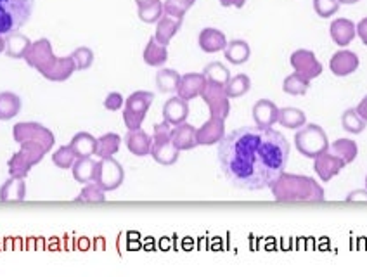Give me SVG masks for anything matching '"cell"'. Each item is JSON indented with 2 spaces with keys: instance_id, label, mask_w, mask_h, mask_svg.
I'll return each instance as SVG.
<instances>
[{
  "instance_id": "cell-11",
  "label": "cell",
  "mask_w": 367,
  "mask_h": 277,
  "mask_svg": "<svg viewBox=\"0 0 367 277\" xmlns=\"http://www.w3.org/2000/svg\"><path fill=\"white\" fill-rule=\"evenodd\" d=\"M201 99L207 103L211 116L220 118V120L225 121V118L231 113V101H229L224 85L211 83L207 80V85H205L203 92H201Z\"/></svg>"
},
{
  "instance_id": "cell-45",
  "label": "cell",
  "mask_w": 367,
  "mask_h": 277,
  "mask_svg": "<svg viewBox=\"0 0 367 277\" xmlns=\"http://www.w3.org/2000/svg\"><path fill=\"white\" fill-rule=\"evenodd\" d=\"M123 106V96L120 92H111L107 94L106 99H104V107L107 111H118Z\"/></svg>"
},
{
  "instance_id": "cell-28",
  "label": "cell",
  "mask_w": 367,
  "mask_h": 277,
  "mask_svg": "<svg viewBox=\"0 0 367 277\" xmlns=\"http://www.w3.org/2000/svg\"><path fill=\"white\" fill-rule=\"evenodd\" d=\"M96 168L97 161H94L92 156L76 158L75 165L72 167L73 177L80 184H89V182H94V178H96Z\"/></svg>"
},
{
  "instance_id": "cell-47",
  "label": "cell",
  "mask_w": 367,
  "mask_h": 277,
  "mask_svg": "<svg viewBox=\"0 0 367 277\" xmlns=\"http://www.w3.org/2000/svg\"><path fill=\"white\" fill-rule=\"evenodd\" d=\"M346 201H367V191H353L346 196Z\"/></svg>"
},
{
  "instance_id": "cell-1",
  "label": "cell",
  "mask_w": 367,
  "mask_h": 277,
  "mask_svg": "<svg viewBox=\"0 0 367 277\" xmlns=\"http://www.w3.org/2000/svg\"><path fill=\"white\" fill-rule=\"evenodd\" d=\"M288 138L272 127H241L218 143V163L234 187L262 191L274 184L288 165Z\"/></svg>"
},
{
  "instance_id": "cell-30",
  "label": "cell",
  "mask_w": 367,
  "mask_h": 277,
  "mask_svg": "<svg viewBox=\"0 0 367 277\" xmlns=\"http://www.w3.org/2000/svg\"><path fill=\"white\" fill-rule=\"evenodd\" d=\"M277 123L281 127L289 128V130H296V128H302L307 123V114L298 107H282V110H279Z\"/></svg>"
},
{
  "instance_id": "cell-5",
  "label": "cell",
  "mask_w": 367,
  "mask_h": 277,
  "mask_svg": "<svg viewBox=\"0 0 367 277\" xmlns=\"http://www.w3.org/2000/svg\"><path fill=\"white\" fill-rule=\"evenodd\" d=\"M295 146L300 154L305 158H317L319 154L329 150V141L324 128L311 123L303 125L295 135Z\"/></svg>"
},
{
  "instance_id": "cell-2",
  "label": "cell",
  "mask_w": 367,
  "mask_h": 277,
  "mask_svg": "<svg viewBox=\"0 0 367 277\" xmlns=\"http://www.w3.org/2000/svg\"><path fill=\"white\" fill-rule=\"evenodd\" d=\"M25 61L28 63V66L36 70L49 82H66L76 72L73 57L54 56L52 45L47 39H39L36 42H32Z\"/></svg>"
},
{
  "instance_id": "cell-40",
  "label": "cell",
  "mask_w": 367,
  "mask_h": 277,
  "mask_svg": "<svg viewBox=\"0 0 367 277\" xmlns=\"http://www.w3.org/2000/svg\"><path fill=\"white\" fill-rule=\"evenodd\" d=\"M163 2L161 0H154L149 4L139 6V19L144 23H158L163 16Z\"/></svg>"
},
{
  "instance_id": "cell-12",
  "label": "cell",
  "mask_w": 367,
  "mask_h": 277,
  "mask_svg": "<svg viewBox=\"0 0 367 277\" xmlns=\"http://www.w3.org/2000/svg\"><path fill=\"white\" fill-rule=\"evenodd\" d=\"M289 63H291L293 70H295L296 73L307 76L308 80L317 79V76H321V73H322L321 61L315 57V54L312 52V50H307V49L295 50V52L291 54Z\"/></svg>"
},
{
  "instance_id": "cell-16",
  "label": "cell",
  "mask_w": 367,
  "mask_h": 277,
  "mask_svg": "<svg viewBox=\"0 0 367 277\" xmlns=\"http://www.w3.org/2000/svg\"><path fill=\"white\" fill-rule=\"evenodd\" d=\"M333 75L336 76H348L359 68V56L352 50H338L329 61Z\"/></svg>"
},
{
  "instance_id": "cell-14",
  "label": "cell",
  "mask_w": 367,
  "mask_h": 277,
  "mask_svg": "<svg viewBox=\"0 0 367 277\" xmlns=\"http://www.w3.org/2000/svg\"><path fill=\"white\" fill-rule=\"evenodd\" d=\"M343 167H345V161L336 154H329L328 151L314 158V170L322 182H329L333 177H336L343 170Z\"/></svg>"
},
{
  "instance_id": "cell-33",
  "label": "cell",
  "mask_w": 367,
  "mask_h": 277,
  "mask_svg": "<svg viewBox=\"0 0 367 277\" xmlns=\"http://www.w3.org/2000/svg\"><path fill=\"white\" fill-rule=\"evenodd\" d=\"M308 87H311V80L296 72L286 76L282 82V90L289 96H305L308 92Z\"/></svg>"
},
{
  "instance_id": "cell-41",
  "label": "cell",
  "mask_w": 367,
  "mask_h": 277,
  "mask_svg": "<svg viewBox=\"0 0 367 277\" xmlns=\"http://www.w3.org/2000/svg\"><path fill=\"white\" fill-rule=\"evenodd\" d=\"M76 161V154L75 151L72 150V146H61L56 153L52 154V163L56 165L57 168H63V170H68L75 165Z\"/></svg>"
},
{
  "instance_id": "cell-7",
  "label": "cell",
  "mask_w": 367,
  "mask_h": 277,
  "mask_svg": "<svg viewBox=\"0 0 367 277\" xmlns=\"http://www.w3.org/2000/svg\"><path fill=\"white\" fill-rule=\"evenodd\" d=\"M21 150L9 160V174L11 177L25 178L35 165H39L47 154V150L39 143H21Z\"/></svg>"
},
{
  "instance_id": "cell-10",
  "label": "cell",
  "mask_w": 367,
  "mask_h": 277,
  "mask_svg": "<svg viewBox=\"0 0 367 277\" xmlns=\"http://www.w3.org/2000/svg\"><path fill=\"white\" fill-rule=\"evenodd\" d=\"M123 181H125V172L113 156L101 158V161H97L94 182H97L104 191H114L123 184Z\"/></svg>"
},
{
  "instance_id": "cell-48",
  "label": "cell",
  "mask_w": 367,
  "mask_h": 277,
  "mask_svg": "<svg viewBox=\"0 0 367 277\" xmlns=\"http://www.w3.org/2000/svg\"><path fill=\"white\" fill-rule=\"evenodd\" d=\"M220 2V6H224V8H235V9H241L242 6L247 4V0H218Z\"/></svg>"
},
{
  "instance_id": "cell-37",
  "label": "cell",
  "mask_w": 367,
  "mask_h": 277,
  "mask_svg": "<svg viewBox=\"0 0 367 277\" xmlns=\"http://www.w3.org/2000/svg\"><path fill=\"white\" fill-rule=\"evenodd\" d=\"M203 75L208 82L218 83V85H225V83L229 82V79H231V73H229L227 66L222 63H217V61L207 64V68L203 70Z\"/></svg>"
},
{
  "instance_id": "cell-42",
  "label": "cell",
  "mask_w": 367,
  "mask_h": 277,
  "mask_svg": "<svg viewBox=\"0 0 367 277\" xmlns=\"http://www.w3.org/2000/svg\"><path fill=\"white\" fill-rule=\"evenodd\" d=\"M194 2H196V0H165L163 11L167 12V14L184 18L186 12L194 6Z\"/></svg>"
},
{
  "instance_id": "cell-38",
  "label": "cell",
  "mask_w": 367,
  "mask_h": 277,
  "mask_svg": "<svg viewBox=\"0 0 367 277\" xmlns=\"http://www.w3.org/2000/svg\"><path fill=\"white\" fill-rule=\"evenodd\" d=\"M367 121L357 113V110H346L345 113L342 114V127L343 130H346L348 134H362L364 128H366Z\"/></svg>"
},
{
  "instance_id": "cell-32",
  "label": "cell",
  "mask_w": 367,
  "mask_h": 277,
  "mask_svg": "<svg viewBox=\"0 0 367 277\" xmlns=\"http://www.w3.org/2000/svg\"><path fill=\"white\" fill-rule=\"evenodd\" d=\"M121 146V137L118 134H104L97 138V147H96V154L99 158H111L120 151Z\"/></svg>"
},
{
  "instance_id": "cell-53",
  "label": "cell",
  "mask_w": 367,
  "mask_h": 277,
  "mask_svg": "<svg viewBox=\"0 0 367 277\" xmlns=\"http://www.w3.org/2000/svg\"><path fill=\"white\" fill-rule=\"evenodd\" d=\"M366 187H367V177H366Z\"/></svg>"
},
{
  "instance_id": "cell-21",
  "label": "cell",
  "mask_w": 367,
  "mask_h": 277,
  "mask_svg": "<svg viewBox=\"0 0 367 277\" xmlns=\"http://www.w3.org/2000/svg\"><path fill=\"white\" fill-rule=\"evenodd\" d=\"M125 144L130 153L136 156H147L151 154L153 137H149L143 128H137V130H129V134L125 135Z\"/></svg>"
},
{
  "instance_id": "cell-51",
  "label": "cell",
  "mask_w": 367,
  "mask_h": 277,
  "mask_svg": "<svg viewBox=\"0 0 367 277\" xmlns=\"http://www.w3.org/2000/svg\"><path fill=\"white\" fill-rule=\"evenodd\" d=\"M149 2H154V0H136L137 8H139V6H144V4H149Z\"/></svg>"
},
{
  "instance_id": "cell-6",
  "label": "cell",
  "mask_w": 367,
  "mask_h": 277,
  "mask_svg": "<svg viewBox=\"0 0 367 277\" xmlns=\"http://www.w3.org/2000/svg\"><path fill=\"white\" fill-rule=\"evenodd\" d=\"M171 125L168 121H161V123L154 125L153 130V146H151V156L156 163L170 167V165L177 163L178 154L180 151L174 146L171 143Z\"/></svg>"
},
{
  "instance_id": "cell-27",
  "label": "cell",
  "mask_w": 367,
  "mask_h": 277,
  "mask_svg": "<svg viewBox=\"0 0 367 277\" xmlns=\"http://www.w3.org/2000/svg\"><path fill=\"white\" fill-rule=\"evenodd\" d=\"M72 150L75 151L76 158H89L92 154H96L97 147V138L94 135H90L89 132H78L70 143Z\"/></svg>"
},
{
  "instance_id": "cell-34",
  "label": "cell",
  "mask_w": 367,
  "mask_h": 277,
  "mask_svg": "<svg viewBox=\"0 0 367 277\" xmlns=\"http://www.w3.org/2000/svg\"><path fill=\"white\" fill-rule=\"evenodd\" d=\"M225 92H227L229 99H235V97H241L244 94L250 92L251 89V80L250 76L244 75V73H239V75L231 76L229 82L224 85Z\"/></svg>"
},
{
  "instance_id": "cell-9",
  "label": "cell",
  "mask_w": 367,
  "mask_h": 277,
  "mask_svg": "<svg viewBox=\"0 0 367 277\" xmlns=\"http://www.w3.org/2000/svg\"><path fill=\"white\" fill-rule=\"evenodd\" d=\"M12 137L18 144L21 143H39L49 153L54 147L56 143V137H54L52 132L47 127H43L42 123H36V121H21V123H16L12 128Z\"/></svg>"
},
{
  "instance_id": "cell-50",
  "label": "cell",
  "mask_w": 367,
  "mask_h": 277,
  "mask_svg": "<svg viewBox=\"0 0 367 277\" xmlns=\"http://www.w3.org/2000/svg\"><path fill=\"white\" fill-rule=\"evenodd\" d=\"M6 50V39H4V35H0V54L4 52Z\"/></svg>"
},
{
  "instance_id": "cell-15",
  "label": "cell",
  "mask_w": 367,
  "mask_h": 277,
  "mask_svg": "<svg viewBox=\"0 0 367 277\" xmlns=\"http://www.w3.org/2000/svg\"><path fill=\"white\" fill-rule=\"evenodd\" d=\"M205 85H207V79H205L203 73H186V75H180L177 94L178 97L189 103L191 99H196L198 96H201Z\"/></svg>"
},
{
  "instance_id": "cell-36",
  "label": "cell",
  "mask_w": 367,
  "mask_h": 277,
  "mask_svg": "<svg viewBox=\"0 0 367 277\" xmlns=\"http://www.w3.org/2000/svg\"><path fill=\"white\" fill-rule=\"evenodd\" d=\"M331 153L336 154L338 158H342L345 161V165L352 163L353 160L359 154V147H357L355 141H350V138H338L331 144Z\"/></svg>"
},
{
  "instance_id": "cell-44",
  "label": "cell",
  "mask_w": 367,
  "mask_h": 277,
  "mask_svg": "<svg viewBox=\"0 0 367 277\" xmlns=\"http://www.w3.org/2000/svg\"><path fill=\"white\" fill-rule=\"evenodd\" d=\"M339 0H314V11L321 18H331L338 12Z\"/></svg>"
},
{
  "instance_id": "cell-52",
  "label": "cell",
  "mask_w": 367,
  "mask_h": 277,
  "mask_svg": "<svg viewBox=\"0 0 367 277\" xmlns=\"http://www.w3.org/2000/svg\"><path fill=\"white\" fill-rule=\"evenodd\" d=\"M359 0H339V4H357Z\"/></svg>"
},
{
  "instance_id": "cell-31",
  "label": "cell",
  "mask_w": 367,
  "mask_h": 277,
  "mask_svg": "<svg viewBox=\"0 0 367 277\" xmlns=\"http://www.w3.org/2000/svg\"><path fill=\"white\" fill-rule=\"evenodd\" d=\"M21 111V99L12 92H0V120L8 121L18 116Z\"/></svg>"
},
{
  "instance_id": "cell-29",
  "label": "cell",
  "mask_w": 367,
  "mask_h": 277,
  "mask_svg": "<svg viewBox=\"0 0 367 277\" xmlns=\"http://www.w3.org/2000/svg\"><path fill=\"white\" fill-rule=\"evenodd\" d=\"M225 59L231 64H244L251 56V49L248 42L244 40H232L227 42V47L224 49Z\"/></svg>"
},
{
  "instance_id": "cell-43",
  "label": "cell",
  "mask_w": 367,
  "mask_h": 277,
  "mask_svg": "<svg viewBox=\"0 0 367 277\" xmlns=\"http://www.w3.org/2000/svg\"><path fill=\"white\" fill-rule=\"evenodd\" d=\"M72 57L76 70H80V72H85L94 64V52L89 47H78V49L73 50Z\"/></svg>"
},
{
  "instance_id": "cell-17",
  "label": "cell",
  "mask_w": 367,
  "mask_h": 277,
  "mask_svg": "<svg viewBox=\"0 0 367 277\" xmlns=\"http://www.w3.org/2000/svg\"><path fill=\"white\" fill-rule=\"evenodd\" d=\"M189 116V104L186 99L175 96L168 99L163 106V120L168 121L171 127L180 125L187 120Z\"/></svg>"
},
{
  "instance_id": "cell-8",
  "label": "cell",
  "mask_w": 367,
  "mask_h": 277,
  "mask_svg": "<svg viewBox=\"0 0 367 277\" xmlns=\"http://www.w3.org/2000/svg\"><path fill=\"white\" fill-rule=\"evenodd\" d=\"M154 101V94L147 90H137L130 94L125 101V110H123V121L129 130H137L143 127V121L149 111L151 104Z\"/></svg>"
},
{
  "instance_id": "cell-23",
  "label": "cell",
  "mask_w": 367,
  "mask_h": 277,
  "mask_svg": "<svg viewBox=\"0 0 367 277\" xmlns=\"http://www.w3.org/2000/svg\"><path fill=\"white\" fill-rule=\"evenodd\" d=\"M198 42H200L201 50L208 54L220 52V50H224L225 47H227V39H225L224 33L217 28L201 30Z\"/></svg>"
},
{
  "instance_id": "cell-24",
  "label": "cell",
  "mask_w": 367,
  "mask_h": 277,
  "mask_svg": "<svg viewBox=\"0 0 367 277\" xmlns=\"http://www.w3.org/2000/svg\"><path fill=\"white\" fill-rule=\"evenodd\" d=\"M32 47V42L26 35L23 33L16 32L11 33V35H6V54L8 57H12V59H25L26 52Z\"/></svg>"
},
{
  "instance_id": "cell-22",
  "label": "cell",
  "mask_w": 367,
  "mask_h": 277,
  "mask_svg": "<svg viewBox=\"0 0 367 277\" xmlns=\"http://www.w3.org/2000/svg\"><path fill=\"white\" fill-rule=\"evenodd\" d=\"M329 32H331L333 42L338 43L339 47H346L348 43H352V40L355 39L357 28L350 19L338 18L331 23L329 26Z\"/></svg>"
},
{
  "instance_id": "cell-18",
  "label": "cell",
  "mask_w": 367,
  "mask_h": 277,
  "mask_svg": "<svg viewBox=\"0 0 367 277\" xmlns=\"http://www.w3.org/2000/svg\"><path fill=\"white\" fill-rule=\"evenodd\" d=\"M171 143L177 147L178 151H191L198 146L196 138V128L189 123H180L175 125L171 128Z\"/></svg>"
},
{
  "instance_id": "cell-19",
  "label": "cell",
  "mask_w": 367,
  "mask_h": 277,
  "mask_svg": "<svg viewBox=\"0 0 367 277\" xmlns=\"http://www.w3.org/2000/svg\"><path fill=\"white\" fill-rule=\"evenodd\" d=\"M182 21H184V18H177V16L163 12V16H161L160 21H158L156 25L154 39H156L160 43H163V45H168V43L171 42V39L178 33V30H180Z\"/></svg>"
},
{
  "instance_id": "cell-26",
  "label": "cell",
  "mask_w": 367,
  "mask_h": 277,
  "mask_svg": "<svg viewBox=\"0 0 367 277\" xmlns=\"http://www.w3.org/2000/svg\"><path fill=\"white\" fill-rule=\"evenodd\" d=\"M167 61H168L167 45H163V43L158 42L154 37H151L146 49H144V63H146L147 66L160 68V66H163Z\"/></svg>"
},
{
  "instance_id": "cell-20",
  "label": "cell",
  "mask_w": 367,
  "mask_h": 277,
  "mask_svg": "<svg viewBox=\"0 0 367 277\" xmlns=\"http://www.w3.org/2000/svg\"><path fill=\"white\" fill-rule=\"evenodd\" d=\"M279 107L272 101L260 99L253 106V120L258 127L269 128L274 123H277Z\"/></svg>"
},
{
  "instance_id": "cell-39",
  "label": "cell",
  "mask_w": 367,
  "mask_h": 277,
  "mask_svg": "<svg viewBox=\"0 0 367 277\" xmlns=\"http://www.w3.org/2000/svg\"><path fill=\"white\" fill-rule=\"evenodd\" d=\"M78 203H103L106 201V191L101 187L97 182H89L83 184L82 192L78 194V198L75 199Z\"/></svg>"
},
{
  "instance_id": "cell-46",
  "label": "cell",
  "mask_w": 367,
  "mask_h": 277,
  "mask_svg": "<svg viewBox=\"0 0 367 277\" xmlns=\"http://www.w3.org/2000/svg\"><path fill=\"white\" fill-rule=\"evenodd\" d=\"M355 28H357V35L360 37L364 45H367V18L360 19V23L355 26Z\"/></svg>"
},
{
  "instance_id": "cell-3",
  "label": "cell",
  "mask_w": 367,
  "mask_h": 277,
  "mask_svg": "<svg viewBox=\"0 0 367 277\" xmlns=\"http://www.w3.org/2000/svg\"><path fill=\"white\" fill-rule=\"evenodd\" d=\"M272 196L275 201L296 203V201H324L326 194L322 185L307 175L286 174L282 172L274 184L271 185Z\"/></svg>"
},
{
  "instance_id": "cell-25",
  "label": "cell",
  "mask_w": 367,
  "mask_h": 277,
  "mask_svg": "<svg viewBox=\"0 0 367 277\" xmlns=\"http://www.w3.org/2000/svg\"><path fill=\"white\" fill-rule=\"evenodd\" d=\"M26 198V182L21 177H11L0 187V201H23Z\"/></svg>"
},
{
  "instance_id": "cell-49",
  "label": "cell",
  "mask_w": 367,
  "mask_h": 277,
  "mask_svg": "<svg viewBox=\"0 0 367 277\" xmlns=\"http://www.w3.org/2000/svg\"><path fill=\"white\" fill-rule=\"evenodd\" d=\"M355 110H357V113H359L360 116H362L364 120L367 121V96L364 97L362 101H360V103H359V106H357Z\"/></svg>"
},
{
  "instance_id": "cell-4",
  "label": "cell",
  "mask_w": 367,
  "mask_h": 277,
  "mask_svg": "<svg viewBox=\"0 0 367 277\" xmlns=\"http://www.w3.org/2000/svg\"><path fill=\"white\" fill-rule=\"evenodd\" d=\"M35 0H0V35H11L30 21Z\"/></svg>"
},
{
  "instance_id": "cell-35",
  "label": "cell",
  "mask_w": 367,
  "mask_h": 277,
  "mask_svg": "<svg viewBox=\"0 0 367 277\" xmlns=\"http://www.w3.org/2000/svg\"><path fill=\"white\" fill-rule=\"evenodd\" d=\"M178 82H180V75L171 68H163V70L156 73V87L160 92H177Z\"/></svg>"
},
{
  "instance_id": "cell-13",
  "label": "cell",
  "mask_w": 367,
  "mask_h": 277,
  "mask_svg": "<svg viewBox=\"0 0 367 277\" xmlns=\"http://www.w3.org/2000/svg\"><path fill=\"white\" fill-rule=\"evenodd\" d=\"M225 137V123L220 118L210 116L200 128H196L198 146H213Z\"/></svg>"
}]
</instances>
